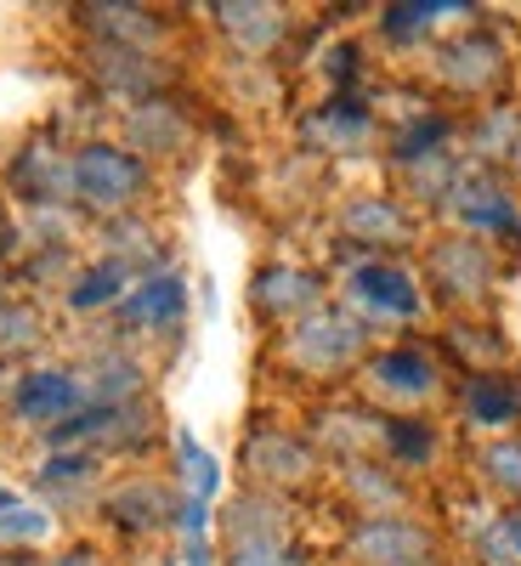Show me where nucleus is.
<instances>
[{"instance_id": "1", "label": "nucleus", "mask_w": 521, "mask_h": 566, "mask_svg": "<svg viewBox=\"0 0 521 566\" xmlns=\"http://www.w3.org/2000/svg\"><path fill=\"white\" fill-rule=\"evenodd\" d=\"M148 187H154V170L125 142H80L74 148V205L80 210L103 216V221L136 216Z\"/></svg>"}, {"instance_id": "2", "label": "nucleus", "mask_w": 521, "mask_h": 566, "mask_svg": "<svg viewBox=\"0 0 521 566\" xmlns=\"http://www.w3.org/2000/svg\"><path fill=\"white\" fill-rule=\"evenodd\" d=\"M363 346H368V323H357L341 306H317L301 323H290L283 363L306 374V380H329V374H346L352 363H363Z\"/></svg>"}, {"instance_id": "3", "label": "nucleus", "mask_w": 521, "mask_h": 566, "mask_svg": "<svg viewBox=\"0 0 521 566\" xmlns=\"http://www.w3.org/2000/svg\"><path fill=\"white\" fill-rule=\"evenodd\" d=\"M7 199L29 205L34 216L40 210H69L74 205V154H63L58 142L34 136L29 148L12 154L7 165Z\"/></svg>"}, {"instance_id": "4", "label": "nucleus", "mask_w": 521, "mask_h": 566, "mask_svg": "<svg viewBox=\"0 0 521 566\" xmlns=\"http://www.w3.org/2000/svg\"><path fill=\"white\" fill-rule=\"evenodd\" d=\"M85 74L97 80L108 97H125L131 108L170 97V85H176V69L159 52H125V45H103V40L85 45Z\"/></svg>"}, {"instance_id": "5", "label": "nucleus", "mask_w": 521, "mask_h": 566, "mask_svg": "<svg viewBox=\"0 0 521 566\" xmlns=\"http://www.w3.org/2000/svg\"><path fill=\"white\" fill-rule=\"evenodd\" d=\"M493 250L482 239H470V232H454V239H437L431 250H425V283L454 301V306H470V301H482L493 290Z\"/></svg>"}, {"instance_id": "6", "label": "nucleus", "mask_w": 521, "mask_h": 566, "mask_svg": "<svg viewBox=\"0 0 521 566\" xmlns=\"http://www.w3.org/2000/svg\"><path fill=\"white\" fill-rule=\"evenodd\" d=\"M239 464H244L250 488H261V493H290V488H306V482L317 476L312 442H301V437H290V431H272V424L250 431Z\"/></svg>"}, {"instance_id": "7", "label": "nucleus", "mask_w": 521, "mask_h": 566, "mask_svg": "<svg viewBox=\"0 0 521 566\" xmlns=\"http://www.w3.org/2000/svg\"><path fill=\"white\" fill-rule=\"evenodd\" d=\"M352 566H431L437 538L425 533L414 515H381V522H357L346 538Z\"/></svg>"}, {"instance_id": "8", "label": "nucleus", "mask_w": 521, "mask_h": 566, "mask_svg": "<svg viewBox=\"0 0 521 566\" xmlns=\"http://www.w3.org/2000/svg\"><path fill=\"white\" fill-rule=\"evenodd\" d=\"M7 408L23 424H40V431H58L85 408V386L74 368H29L7 386Z\"/></svg>"}, {"instance_id": "9", "label": "nucleus", "mask_w": 521, "mask_h": 566, "mask_svg": "<svg viewBox=\"0 0 521 566\" xmlns=\"http://www.w3.org/2000/svg\"><path fill=\"white\" fill-rule=\"evenodd\" d=\"M346 301L363 312V317H381V323H403L419 312V283L414 272H403L397 261H357L346 272Z\"/></svg>"}, {"instance_id": "10", "label": "nucleus", "mask_w": 521, "mask_h": 566, "mask_svg": "<svg viewBox=\"0 0 521 566\" xmlns=\"http://www.w3.org/2000/svg\"><path fill=\"white\" fill-rule=\"evenodd\" d=\"M114 312H119V323L131 328V335H176L181 317H187V283H181V272L154 266L148 277L131 283Z\"/></svg>"}, {"instance_id": "11", "label": "nucleus", "mask_w": 521, "mask_h": 566, "mask_svg": "<svg viewBox=\"0 0 521 566\" xmlns=\"http://www.w3.org/2000/svg\"><path fill=\"white\" fill-rule=\"evenodd\" d=\"M442 205H448V216H459V227L470 232V239H482V232H521L515 193H510V187H499L488 170H465Z\"/></svg>"}, {"instance_id": "12", "label": "nucleus", "mask_w": 521, "mask_h": 566, "mask_svg": "<svg viewBox=\"0 0 521 566\" xmlns=\"http://www.w3.org/2000/svg\"><path fill=\"white\" fill-rule=\"evenodd\" d=\"M363 380L386 402H425V397H437L442 368L425 346H386V352H374L363 363Z\"/></svg>"}, {"instance_id": "13", "label": "nucleus", "mask_w": 521, "mask_h": 566, "mask_svg": "<svg viewBox=\"0 0 521 566\" xmlns=\"http://www.w3.org/2000/svg\"><path fill=\"white\" fill-rule=\"evenodd\" d=\"M103 522H114L119 533H159V527H170L176 522V504H181V493H170L159 476H125V482H114L103 499Z\"/></svg>"}, {"instance_id": "14", "label": "nucleus", "mask_w": 521, "mask_h": 566, "mask_svg": "<svg viewBox=\"0 0 521 566\" xmlns=\"http://www.w3.org/2000/svg\"><path fill=\"white\" fill-rule=\"evenodd\" d=\"M187 142H194V119L181 114V103L154 97V103L125 108V148H131L142 165H154V159H181Z\"/></svg>"}, {"instance_id": "15", "label": "nucleus", "mask_w": 521, "mask_h": 566, "mask_svg": "<svg viewBox=\"0 0 521 566\" xmlns=\"http://www.w3.org/2000/svg\"><path fill=\"white\" fill-rule=\"evenodd\" d=\"M250 306L261 323H301L306 312L323 306V283L306 266H261L250 283Z\"/></svg>"}, {"instance_id": "16", "label": "nucleus", "mask_w": 521, "mask_h": 566, "mask_svg": "<svg viewBox=\"0 0 521 566\" xmlns=\"http://www.w3.org/2000/svg\"><path fill=\"white\" fill-rule=\"evenodd\" d=\"M437 80L448 91H459V97H482L488 85L504 80V45L493 34H482V29L448 40L442 52H437Z\"/></svg>"}, {"instance_id": "17", "label": "nucleus", "mask_w": 521, "mask_h": 566, "mask_svg": "<svg viewBox=\"0 0 521 566\" xmlns=\"http://www.w3.org/2000/svg\"><path fill=\"white\" fill-rule=\"evenodd\" d=\"M80 23L91 29V40L103 45H125V52H159L170 23L154 7H125V0H97V7H80Z\"/></svg>"}, {"instance_id": "18", "label": "nucleus", "mask_w": 521, "mask_h": 566, "mask_svg": "<svg viewBox=\"0 0 521 566\" xmlns=\"http://www.w3.org/2000/svg\"><path fill=\"white\" fill-rule=\"evenodd\" d=\"M341 232L352 244H368V250H392V244H408L414 239V216L386 199V193H357L341 205Z\"/></svg>"}, {"instance_id": "19", "label": "nucleus", "mask_w": 521, "mask_h": 566, "mask_svg": "<svg viewBox=\"0 0 521 566\" xmlns=\"http://www.w3.org/2000/svg\"><path fill=\"white\" fill-rule=\"evenodd\" d=\"M216 29L239 45L244 57H267L272 45L290 34V12L267 7V0H227V7H216Z\"/></svg>"}, {"instance_id": "20", "label": "nucleus", "mask_w": 521, "mask_h": 566, "mask_svg": "<svg viewBox=\"0 0 521 566\" xmlns=\"http://www.w3.org/2000/svg\"><path fill=\"white\" fill-rule=\"evenodd\" d=\"M142 380H148V368H142L125 346H108L85 363L80 386H85V408H125V402H142Z\"/></svg>"}, {"instance_id": "21", "label": "nucleus", "mask_w": 521, "mask_h": 566, "mask_svg": "<svg viewBox=\"0 0 521 566\" xmlns=\"http://www.w3.org/2000/svg\"><path fill=\"white\" fill-rule=\"evenodd\" d=\"M306 136L317 142L323 154H357L363 142L374 136V114H368L357 97H346V91H341V97H329V103L306 119Z\"/></svg>"}, {"instance_id": "22", "label": "nucleus", "mask_w": 521, "mask_h": 566, "mask_svg": "<svg viewBox=\"0 0 521 566\" xmlns=\"http://www.w3.org/2000/svg\"><path fill=\"white\" fill-rule=\"evenodd\" d=\"M346 493L363 510V522H381V515H403L408 510V482L397 476V470L368 464V459H352L346 464Z\"/></svg>"}, {"instance_id": "23", "label": "nucleus", "mask_w": 521, "mask_h": 566, "mask_svg": "<svg viewBox=\"0 0 521 566\" xmlns=\"http://www.w3.org/2000/svg\"><path fill=\"white\" fill-rule=\"evenodd\" d=\"M459 408H465L470 424H482V431H504V424L521 419V391L504 374H470L459 386Z\"/></svg>"}, {"instance_id": "24", "label": "nucleus", "mask_w": 521, "mask_h": 566, "mask_svg": "<svg viewBox=\"0 0 521 566\" xmlns=\"http://www.w3.org/2000/svg\"><path fill=\"white\" fill-rule=\"evenodd\" d=\"M221 527H227V544H232V538H290V510H283L278 493L244 488L239 499L227 504Z\"/></svg>"}, {"instance_id": "25", "label": "nucleus", "mask_w": 521, "mask_h": 566, "mask_svg": "<svg viewBox=\"0 0 521 566\" xmlns=\"http://www.w3.org/2000/svg\"><path fill=\"white\" fill-rule=\"evenodd\" d=\"M91 482H97V453H85V448H52V459L34 470V488L58 504H80Z\"/></svg>"}, {"instance_id": "26", "label": "nucleus", "mask_w": 521, "mask_h": 566, "mask_svg": "<svg viewBox=\"0 0 521 566\" xmlns=\"http://www.w3.org/2000/svg\"><path fill=\"white\" fill-rule=\"evenodd\" d=\"M131 283H136V272L119 266L114 255H103V261H91V266H80V272L69 277V306H74V312H108V306L125 301Z\"/></svg>"}, {"instance_id": "27", "label": "nucleus", "mask_w": 521, "mask_h": 566, "mask_svg": "<svg viewBox=\"0 0 521 566\" xmlns=\"http://www.w3.org/2000/svg\"><path fill=\"white\" fill-rule=\"evenodd\" d=\"M45 340V317H40V306H29V301H0V363H18V357H29L34 346Z\"/></svg>"}, {"instance_id": "28", "label": "nucleus", "mask_w": 521, "mask_h": 566, "mask_svg": "<svg viewBox=\"0 0 521 566\" xmlns=\"http://www.w3.org/2000/svg\"><path fill=\"white\" fill-rule=\"evenodd\" d=\"M470 154L482 159H515L521 154V114L515 108H482L470 125Z\"/></svg>"}, {"instance_id": "29", "label": "nucleus", "mask_w": 521, "mask_h": 566, "mask_svg": "<svg viewBox=\"0 0 521 566\" xmlns=\"http://www.w3.org/2000/svg\"><path fill=\"white\" fill-rule=\"evenodd\" d=\"M176 476H181V499H199V504H210L216 499V482H221V470H216V459L187 437V431H176Z\"/></svg>"}, {"instance_id": "30", "label": "nucleus", "mask_w": 521, "mask_h": 566, "mask_svg": "<svg viewBox=\"0 0 521 566\" xmlns=\"http://www.w3.org/2000/svg\"><path fill=\"white\" fill-rule=\"evenodd\" d=\"M381 448L397 464H425L437 453V431L425 419H381Z\"/></svg>"}, {"instance_id": "31", "label": "nucleus", "mask_w": 521, "mask_h": 566, "mask_svg": "<svg viewBox=\"0 0 521 566\" xmlns=\"http://www.w3.org/2000/svg\"><path fill=\"white\" fill-rule=\"evenodd\" d=\"M482 464V476L504 493V499H521V437H504V442H488L477 453Z\"/></svg>"}, {"instance_id": "32", "label": "nucleus", "mask_w": 521, "mask_h": 566, "mask_svg": "<svg viewBox=\"0 0 521 566\" xmlns=\"http://www.w3.org/2000/svg\"><path fill=\"white\" fill-rule=\"evenodd\" d=\"M221 560L227 566H301V549L290 538H232Z\"/></svg>"}, {"instance_id": "33", "label": "nucleus", "mask_w": 521, "mask_h": 566, "mask_svg": "<svg viewBox=\"0 0 521 566\" xmlns=\"http://www.w3.org/2000/svg\"><path fill=\"white\" fill-rule=\"evenodd\" d=\"M45 533H52V515L34 510V504H7L0 510V544H40Z\"/></svg>"}, {"instance_id": "34", "label": "nucleus", "mask_w": 521, "mask_h": 566, "mask_svg": "<svg viewBox=\"0 0 521 566\" xmlns=\"http://www.w3.org/2000/svg\"><path fill=\"white\" fill-rule=\"evenodd\" d=\"M442 12H454V7H386L381 29L392 40H419L425 29H431V18H442Z\"/></svg>"}, {"instance_id": "35", "label": "nucleus", "mask_w": 521, "mask_h": 566, "mask_svg": "<svg viewBox=\"0 0 521 566\" xmlns=\"http://www.w3.org/2000/svg\"><path fill=\"white\" fill-rule=\"evenodd\" d=\"M23 250V221H18V210H12V199L0 193V261H12Z\"/></svg>"}, {"instance_id": "36", "label": "nucleus", "mask_w": 521, "mask_h": 566, "mask_svg": "<svg viewBox=\"0 0 521 566\" xmlns=\"http://www.w3.org/2000/svg\"><path fill=\"white\" fill-rule=\"evenodd\" d=\"M45 566H108L97 549H69V555H58V560H45Z\"/></svg>"}, {"instance_id": "37", "label": "nucleus", "mask_w": 521, "mask_h": 566, "mask_svg": "<svg viewBox=\"0 0 521 566\" xmlns=\"http://www.w3.org/2000/svg\"><path fill=\"white\" fill-rule=\"evenodd\" d=\"M187 566H210V544L205 538H187Z\"/></svg>"}, {"instance_id": "38", "label": "nucleus", "mask_w": 521, "mask_h": 566, "mask_svg": "<svg viewBox=\"0 0 521 566\" xmlns=\"http://www.w3.org/2000/svg\"><path fill=\"white\" fill-rule=\"evenodd\" d=\"M7 504H18V493H12V488H0V510H7Z\"/></svg>"}, {"instance_id": "39", "label": "nucleus", "mask_w": 521, "mask_h": 566, "mask_svg": "<svg viewBox=\"0 0 521 566\" xmlns=\"http://www.w3.org/2000/svg\"><path fill=\"white\" fill-rule=\"evenodd\" d=\"M0 301H7V277H0Z\"/></svg>"}, {"instance_id": "40", "label": "nucleus", "mask_w": 521, "mask_h": 566, "mask_svg": "<svg viewBox=\"0 0 521 566\" xmlns=\"http://www.w3.org/2000/svg\"><path fill=\"white\" fill-rule=\"evenodd\" d=\"M515 165H521V154H515Z\"/></svg>"}, {"instance_id": "41", "label": "nucleus", "mask_w": 521, "mask_h": 566, "mask_svg": "<svg viewBox=\"0 0 521 566\" xmlns=\"http://www.w3.org/2000/svg\"><path fill=\"white\" fill-rule=\"evenodd\" d=\"M0 391H7V386H0Z\"/></svg>"}]
</instances>
